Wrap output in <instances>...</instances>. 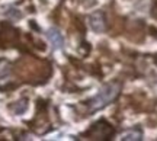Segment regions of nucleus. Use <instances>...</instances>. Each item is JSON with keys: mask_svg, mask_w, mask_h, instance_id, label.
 <instances>
[{"mask_svg": "<svg viewBox=\"0 0 157 141\" xmlns=\"http://www.w3.org/2000/svg\"><path fill=\"white\" fill-rule=\"evenodd\" d=\"M121 93V83L119 82H111L106 83L101 87L99 93L89 102V111L90 112H96L99 109H103L108 106L111 102H113Z\"/></svg>", "mask_w": 157, "mask_h": 141, "instance_id": "1", "label": "nucleus"}, {"mask_svg": "<svg viewBox=\"0 0 157 141\" xmlns=\"http://www.w3.org/2000/svg\"><path fill=\"white\" fill-rule=\"evenodd\" d=\"M89 134L95 140H109L111 137L113 135V130L112 127L105 122V121H99L93 125V128L89 131Z\"/></svg>", "mask_w": 157, "mask_h": 141, "instance_id": "2", "label": "nucleus"}, {"mask_svg": "<svg viewBox=\"0 0 157 141\" xmlns=\"http://www.w3.org/2000/svg\"><path fill=\"white\" fill-rule=\"evenodd\" d=\"M89 25L90 28L93 29L98 34H102L106 31V17H105V13L101 10L93 12L89 16Z\"/></svg>", "mask_w": 157, "mask_h": 141, "instance_id": "3", "label": "nucleus"}, {"mask_svg": "<svg viewBox=\"0 0 157 141\" xmlns=\"http://www.w3.org/2000/svg\"><path fill=\"white\" fill-rule=\"evenodd\" d=\"M47 38L48 41L51 42V45L54 47V48H61L63 44H64V40H63V35L60 34V31L56 28H51L48 29V32H47Z\"/></svg>", "mask_w": 157, "mask_h": 141, "instance_id": "4", "label": "nucleus"}, {"mask_svg": "<svg viewBox=\"0 0 157 141\" xmlns=\"http://www.w3.org/2000/svg\"><path fill=\"white\" fill-rule=\"evenodd\" d=\"M119 140H122V141H140V140H143V132H141V130H137V128H134V130H127L119 135Z\"/></svg>", "mask_w": 157, "mask_h": 141, "instance_id": "5", "label": "nucleus"}, {"mask_svg": "<svg viewBox=\"0 0 157 141\" xmlns=\"http://www.w3.org/2000/svg\"><path fill=\"white\" fill-rule=\"evenodd\" d=\"M2 66V64H0ZM9 73H10V70H9V64L6 61H3V67H0V82H7L9 79Z\"/></svg>", "mask_w": 157, "mask_h": 141, "instance_id": "6", "label": "nucleus"}]
</instances>
